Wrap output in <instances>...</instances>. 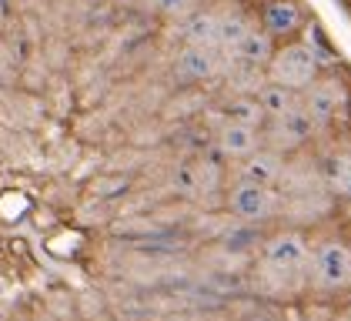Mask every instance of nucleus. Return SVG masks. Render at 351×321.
I'll return each instance as SVG.
<instances>
[{
    "instance_id": "nucleus-1",
    "label": "nucleus",
    "mask_w": 351,
    "mask_h": 321,
    "mask_svg": "<svg viewBox=\"0 0 351 321\" xmlns=\"http://www.w3.org/2000/svg\"><path fill=\"white\" fill-rule=\"evenodd\" d=\"M318 74H322V67H318V54L311 44L274 47L268 60V80L281 84V87H291V91H304Z\"/></svg>"
},
{
    "instance_id": "nucleus-7",
    "label": "nucleus",
    "mask_w": 351,
    "mask_h": 321,
    "mask_svg": "<svg viewBox=\"0 0 351 321\" xmlns=\"http://www.w3.org/2000/svg\"><path fill=\"white\" fill-rule=\"evenodd\" d=\"M231 211L244 221H265L274 211V194H271V187L238 181V187L231 191Z\"/></svg>"
},
{
    "instance_id": "nucleus-6",
    "label": "nucleus",
    "mask_w": 351,
    "mask_h": 321,
    "mask_svg": "<svg viewBox=\"0 0 351 321\" xmlns=\"http://www.w3.org/2000/svg\"><path fill=\"white\" fill-rule=\"evenodd\" d=\"M304 21H308V14H304L301 0H271L261 10V30L271 34L274 40L295 37L298 30L304 27Z\"/></svg>"
},
{
    "instance_id": "nucleus-14",
    "label": "nucleus",
    "mask_w": 351,
    "mask_h": 321,
    "mask_svg": "<svg viewBox=\"0 0 351 321\" xmlns=\"http://www.w3.org/2000/svg\"><path fill=\"white\" fill-rule=\"evenodd\" d=\"M228 121H234V124H244V128H254V131H261L265 124H268V117H265V110L258 104V97H234L231 104H228Z\"/></svg>"
},
{
    "instance_id": "nucleus-16",
    "label": "nucleus",
    "mask_w": 351,
    "mask_h": 321,
    "mask_svg": "<svg viewBox=\"0 0 351 321\" xmlns=\"http://www.w3.org/2000/svg\"><path fill=\"white\" fill-rule=\"evenodd\" d=\"M247 27H251V21L244 14H217V47L231 51L241 40V34Z\"/></svg>"
},
{
    "instance_id": "nucleus-8",
    "label": "nucleus",
    "mask_w": 351,
    "mask_h": 321,
    "mask_svg": "<svg viewBox=\"0 0 351 321\" xmlns=\"http://www.w3.org/2000/svg\"><path fill=\"white\" fill-rule=\"evenodd\" d=\"M271 54H274V37L271 34H265L258 24H251L247 30L241 34V40L228 51V57H234L238 64H244V67H268Z\"/></svg>"
},
{
    "instance_id": "nucleus-18",
    "label": "nucleus",
    "mask_w": 351,
    "mask_h": 321,
    "mask_svg": "<svg viewBox=\"0 0 351 321\" xmlns=\"http://www.w3.org/2000/svg\"><path fill=\"white\" fill-rule=\"evenodd\" d=\"M304 321H328V318H322V315H308Z\"/></svg>"
},
{
    "instance_id": "nucleus-9",
    "label": "nucleus",
    "mask_w": 351,
    "mask_h": 321,
    "mask_svg": "<svg viewBox=\"0 0 351 321\" xmlns=\"http://www.w3.org/2000/svg\"><path fill=\"white\" fill-rule=\"evenodd\" d=\"M178 78L181 80H211L217 78L221 71V57H217V47H184L181 57H178Z\"/></svg>"
},
{
    "instance_id": "nucleus-5",
    "label": "nucleus",
    "mask_w": 351,
    "mask_h": 321,
    "mask_svg": "<svg viewBox=\"0 0 351 321\" xmlns=\"http://www.w3.org/2000/svg\"><path fill=\"white\" fill-rule=\"evenodd\" d=\"M301 94H304V97H301V107L311 114V121H315L318 128L328 124V121H335V117L345 110V91H341V84H335V80L315 78Z\"/></svg>"
},
{
    "instance_id": "nucleus-13",
    "label": "nucleus",
    "mask_w": 351,
    "mask_h": 321,
    "mask_svg": "<svg viewBox=\"0 0 351 321\" xmlns=\"http://www.w3.org/2000/svg\"><path fill=\"white\" fill-rule=\"evenodd\" d=\"M184 40L188 47H217V14L211 10L191 14L184 24Z\"/></svg>"
},
{
    "instance_id": "nucleus-3",
    "label": "nucleus",
    "mask_w": 351,
    "mask_h": 321,
    "mask_svg": "<svg viewBox=\"0 0 351 321\" xmlns=\"http://www.w3.org/2000/svg\"><path fill=\"white\" fill-rule=\"evenodd\" d=\"M311 278L322 292H345L351 288V248L345 241L328 238L315 248L311 254Z\"/></svg>"
},
{
    "instance_id": "nucleus-20",
    "label": "nucleus",
    "mask_w": 351,
    "mask_h": 321,
    "mask_svg": "<svg viewBox=\"0 0 351 321\" xmlns=\"http://www.w3.org/2000/svg\"><path fill=\"white\" fill-rule=\"evenodd\" d=\"M348 321H351V318H348Z\"/></svg>"
},
{
    "instance_id": "nucleus-12",
    "label": "nucleus",
    "mask_w": 351,
    "mask_h": 321,
    "mask_svg": "<svg viewBox=\"0 0 351 321\" xmlns=\"http://www.w3.org/2000/svg\"><path fill=\"white\" fill-rule=\"evenodd\" d=\"M258 104H261V110H265V117L268 121H274V117H285L288 110H295L298 104H301V94L298 91H291V87H281V84H265L258 94Z\"/></svg>"
},
{
    "instance_id": "nucleus-17",
    "label": "nucleus",
    "mask_w": 351,
    "mask_h": 321,
    "mask_svg": "<svg viewBox=\"0 0 351 321\" xmlns=\"http://www.w3.org/2000/svg\"><path fill=\"white\" fill-rule=\"evenodd\" d=\"M188 7H191V0H161L164 14H184Z\"/></svg>"
},
{
    "instance_id": "nucleus-4",
    "label": "nucleus",
    "mask_w": 351,
    "mask_h": 321,
    "mask_svg": "<svg viewBox=\"0 0 351 321\" xmlns=\"http://www.w3.org/2000/svg\"><path fill=\"white\" fill-rule=\"evenodd\" d=\"M318 131V124L311 121V114L298 104L295 110H288L285 117H274L261 128V141H268L271 151L281 154V151H295L304 141H311V134Z\"/></svg>"
},
{
    "instance_id": "nucleus-11",
    "label": "nucleus",
    "mask_w": 351,
    "mask_h": 321,
    "mask_svg": "<svg viewBox=\"0 0 351 321\" xmlns=\"http://www.w3.org/2000/svg\"><path fill=\"white\" fill-rule=\"evenodd\" d=\"M217 147H221V154H228L231 160H244L247 154H254V151L261 147V131L228 121V124L217 131Z\"/></svg>"
},
{
    "instance_id": "nucleus-15",
    "label": "nucleus",
    "mask_w": 351,
    "mask_h": 321,
    "mask_svg": "<svg viewBox=\"0 0 351 321\" xmlns=\"http://www.w3.org/2000/svg\"><path fill=\"white\" fill-rule=\"evenodd\" d=\"M324 178H328V187L341 198H351V151L348 154H335L324 167Z\"/></svg>"
},
{
    "instance_id": "nucleus-19",
    "label": "nucleus",
    "mask_w": 351,
    "mask_h": 321,
    "mask_svg": "<svg viewBox=\"0 0 351 321\" xmlns=\"http://www.w3.org/2000/svg\"><path fill=\"white\" fill-rule=\"evenodd\" d=\"M258 3H271V0H258Z\"/></svg>"
},
{
    "instance_id": "nucleus-10",
    "label": "nucleus",
    "mask_w": 351,
    "mask_h": 321,
    "mask_svg": "<svg viewBox=\"0 0 351 321\" xmlns=\"http://www.w3.org/2000/svg\"><path fill=\"white\" fill-rule=\"evenodd\" d=\"M281 167H285V160L281 154H274V151H254V154H247L241 160V167H238V178H241L244 185H261V187H271L278 178H281Z\"/></svg>"
},
{
    "instance_id": "nucleus-2",
    "label": "nucleus",
    "mask_w": 351,
    "mask_h": 321,
    "mask_svg": "<svg viewBox=\"0 0 351 321\" xmlns=\"http://www.w3.org/2000/svg\"><path fill=\"white\" fill-rule=\"evenodd\" d=\"M308 261H311V248L298 231H278L274 238L265 241V268L281 281L301 278L308 271Z\"/></svg>"
}]
</instances>
